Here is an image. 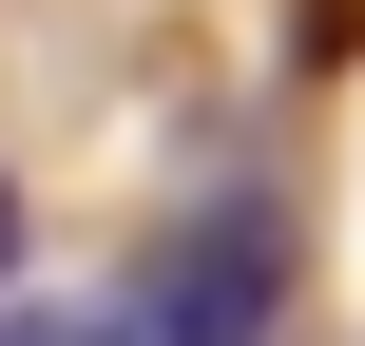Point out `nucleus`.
Listing matches in <instances>:
<instances>
[{
    "instance_id": "f257e3e1",
    "label": "nucleus",
    "mask_w": 365,
    "mask_h": 346,
    "mask_svg": "<svg viewBox=\"0 0 365 346\" xmlns=\"http://www.w3.org/2000/svg\"><path fill=\"white\" fill-rule=\"evenodd\" d=\"M115 327H135V346H269V327H289V231H269V212H192V231L135 270Z\"/></svg>"
},
{
    "instance_id": "f03ea898",
    "label": "nucleus",
    "mask_w": 365,
    "mask_h": 346,
    "mask_svg": "<svg viewBox=\"0 0 365 346\" xmlns=\"http://www.w3.org/2000/svg\"><path fill=\"white\" fill-rule=\"evenodd\" d=\"M0 346H135V327H77V308H0Z\"/></svg>"
},
{
    "instance_id": "7ed1b4c3",
    "label": "nucleus",
    "mask_w": 365,
    "mask_h": 346,
    "mask_svg": "<svg viewBox=\"0 0 365 346\" xmlns=\"http://www.w3.org/2000/svg\"><path fill=\"white\" fill-rule=\"evenodd\" d=\"M0 270H19V193H0Z\"/></svg>"
}]
</instances>
